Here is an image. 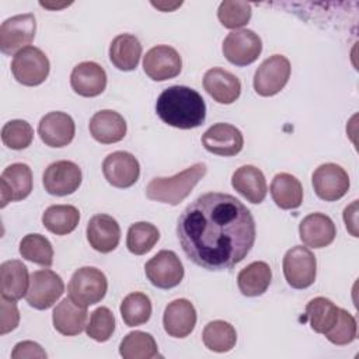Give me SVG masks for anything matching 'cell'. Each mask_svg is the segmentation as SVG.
Instances as JSON below:
<instances>
[{"label":"cell","mask_w":359,"mask_h":359,"mask_svg":"<svg viewBox=\"0 0 359 359\" xmlns=\"http://www.w3.org/2000/svg\"><path fill=\"white\" fill-rule=\"evenodd\" d=\"M299 234L303 244L311 248H324L330 245L335 236L337 229L332 219L324 213H310L299 224Z\"/></svg>","instance_id":"21"},{"label":"cell","mask_w":359,"mask_h":359,"mask_svg":"<svg viewBox=\"0 0 359 359\" xmlns=\"http://www.w3.org/2000/svg\"><path fill=\"white\" fill-rule=\"evenodd\" d=\"M32 191V171L28 164L14 163L0 177V206L25 199Z\"/></svg>","instance_id":"15"},{"label":"cell","mask_w":359,"mask_h":359,"mask_svg":"<svg viewBox=\"0 0 359 359\" xmlns=\"http://www.w3.org/2000/svg\"><path fill=\"white\" fill-rule=\"evenodd\" d=\"M196 324V310L187 299H177L167 304L163 314L164 331L174 338L188 337Z\"/></svg>","instance_id":"20"},{"label":"cell","mask_w":359,"mask_h":359,"mask_svg":"<svg viewBox=\"0 0 359 359\" xmlns=\"http://www.w3.org/2000/svg\"><path fill=\"white\" fill-rule=\"evenodd\" d=\"M156 112L160 119L178 129H194L203 123L206 105L202 95L187 86H171L157 98Z\"/></svg>","instance_id":"2"},{"label":"cell","mask_w":359,"mask_h":359,"mask_svg":"<svg viewBox=\"0 0 359 359\" xmlns=\"http://www.w3.org/2000/svg\"><path fill=\"white\" fill-rule=\"evenodd\" d=\"M222 52L231 65L247 66L254 63L261 55L262 42L251 29H236L224 38Z\"/></svg>","instance_id":"11"},{"label":"cell","mask_w":359,"mask_h":359,"mask_svg":"<svg viewBox=\"0 0 359 359\" xmlns=\"http://www.w3.org/2000/svg\"><path fill=\"white\" fill-rule=\"evenodd\" d=\"M142 56V45L132 34L115 36L109 45V60L122 72H130L137 67Z\"/></svg>","instance_id":"28"},{"label":"cell","mask_w":359,"mask_h":359,"mask_svg":"<svg viewBox=\"0 0 359 359\" xmlns=\"http://www.w3.org/2000/svg\"><path fill=\"white\" fill-rule=\"evenodd\" d=\"M202 339L208 349L224 353L234 348L237 342V332L230 323L223 320H215L205 325Z\"/></svg>","instance_id":"32"},{"label":"cell","mask_w":359,"mask_h":359,"mask_svg":"<svg viewBox=\"0 0 359 359\" xmlns=\"http://www.w3.org/2000/svg\"><path fill=\"white\" fill-rule=\"evenodd\" d=\"M121 316L128 327L142 325L151 316V302L142 292L129 293L121 303Z\"/></svg>","instance_id":"36"},{"label":"cell","mask_w":359,"mask_h":359,"mask_svg":"<svg viewBox=\"0 0 359 359\" xmlns=\"http://www.w3.org/2000/svg\"><path fill=\"white\" fill-rule=\"evenodd\" d=\"M311 182L317 196L327 202L341 199L351 185L348 172L334 163L318 165L311 175Z\"/></svg>","instance_id":"12"},{"label":"cell","mask_w":359,"mask_h":359,"mask_svg":"<svg viewBox=\"0 0 359 359\" xmlns=\"http://www.w3.org/2000/svg\"><path fill=\"white\" fill-rule=\"evenodd\" d=\"M107 276L95 266L79 268L72 275L67 286L69 297L84 307L101 302L107 293Z\"/></svg>","instance_id":"4"},{"label":"cell","mask_w":359,"mask_h":359,"mask_svg":"<svg viewBox=\"0 0 359 359\" xmlns=\"http://www.w3.org/2000/svg\"><path fill=\"white\" fill-rule=\"evenodd\" d=\"M272 271L264 261H255L243 268L237 275L240 292L247 297L261 296L271 285Z\"/></svg>","instance_id":"30"},{"label":"cell","mask_w":359,"mask_h":359,"mask_svg":"<svg viewBox=\"0 0 359 359\" xmlns=\"http://www.w3.org/2000/svg\"><path fill=\"white\" fill-rule=\"evenodd\" d=\"M203 88L219 104H233L241 93L240 80L222 67H212L203 76Z\"/></svg>","instance_id":"23"},{"label":"cell","mask_w":359,"mask_h":359,"mask_svg":"<svg viewBox=\"0 0 359 359\" xmlns=\"http://www.w3.org/2000/svg\"><path fill=\"white\" fill-rule=\"evenodd\" d=\"M233 188L251 203H261L266 196V181L264 172L255 165H241L233 172Z\"/></svg>","instance_id":"27"},{"label":"cell","mask_w":359,"mask_h":359,"mask_svg":"<svg viewBox=\"0 0 359 359\" xmlns=\"http://www.w3.org/2000/svg\"><path fill=\"white\" fill-rule=\"evenodd\" d=\"M70 86L81 97H97L107 87V73L95 62H81L70 74Z\"/></svg>","instance_id":"22"},{"label":"cell","mask_w":359,"mask_h":359,"mask_svg":"<svg viewBox=\"0 0 359 359\" xmlns=\"http://www.w3.org/2000/svg\"><path fill=\"white\" fill-rule=\"evenodd\" d=\"M46 352L42 349V346L34 341H22L18 342L13 352V359H32V358H46Z\"/></svg>","instance_id":"43"},{"label":"cell","mask_w":359,"mask_h":359,"mask_svg":"<svg viewBox=\"0 0 359 359\" xmlns=\"http://www.w3.org/2000/svg\"><path fill=\"white\" fill-rule=\"evenodd\" d=\"M290 77V62L283 55H272L261 63L254 74V90L262 97L278 94Z\"/></svg>","instance_id":"9"},{"label":"cell","mask_w":359,"mask_h":359,"mask_svg":"<svg viewBox=\"0 0 359 359\" xmlns=\"http://www.w3.org/2000/svg\"><path fill=\"white\" fill-rule=\"evenodd\" d=\"M87 307L77 304L70 297H66L53 309V327L62 335H79L87 325Z\"/></svg>","instance_id":"25"},{"label":"cell","mask_w":359,"mask_h":359,"mask_svg":"<svg viewBox=\"0 0 359 359\" xmlns=\"http://www.w3.org/2000/svg\"><path fill=\"white\" fill-rule=\"evenodd\" d=\"M63 292L65 283L56 272L50 269H39L29 276L25 300L36 310H46L60 299Z\"/></svg>","instance_id":"7"},{"label":"cell","mask_w":359,"mask_h":359,"mask_svg":"<svg viewBox=\"0 0 359 359\" xmlns=\"http://www.w3.org/2000/svg\"><path fill=\"white\" fill-rule=\"evenodd\" d=\"M160 238L157 227L149 222L133 223L126 236V247L135 255H143L149 252Z\"/></svg>","instance_id":"37"},{"label":"cell","mask_w":359,"mask_h":359,"mask_svg":"<svg viewBox=\"0 0 359 359\" xmlns=\"http://www.w3.org/2000/svg\"><path fill=\"white\" fill-rule=\"evenodd\" d=\"M102 174L112 187L129 188L139 180L140 165L133 154L128 151H114L105 157Z\"/></svg>","instance_id":"17"},{"label":"cell","mask_w":359,"mask_h":359,"mask_svg":"<svg viewBox=\"0 0 359 359\" xmlns=\"http://www.w3.org/2000/svg\"><path fill=\"white\" fill-rule=\"evenodd\" d=\"M356 217H358V201H353L344 210V222L346 224L348 231L353 237H358V222H356Z\"/></svg>","instance_id":"44"},{"label":"cell","mask_w":359,"mask_h":359,"mask_svg":"<svg viewBox=\"0 0 359 359\" xmlns=\"http://www.w3.org/2000/svg\"><path fill=\"white\" fill-rule=\"evenodd\" d=\"M182 69L180 53L168 45H157L146 52L143 57V70L154 81L174 79Z\"/></svg>","instance_id":"14"},{"label":"cell","mask_w":359,"mask_h":359,"mask_svg":"<svg viewBox=\"0 0 359 359\" xmlns=\"http://www.w3.org/2000/svg\"><path fill=\"white\" fill-rule=\"evenodd\" d=\"M20 254L24 259L41 266H50L53 264V247L50 241L38 233L27 234L20 241Z\"/></svg>","instance_id":"35"},{"label":"cell","mask_w":359,"mask_h":359,"mask_svg":"<svg viewBox=\"0 0 359 359\" xmlns=\"http://www.w3.org/2000/svg\"><path fill=\"white\" fill-rule=\"evenodd\" d=\"M42 182L49 195L66 196L79 189L81 184V170L73 161L59 160L46 167Z\"/></svg>","instance_id":"13"},{"label":"cell","mask_w":359,"mask_h":359,"mask_svg":"<svg viewBox=\"0 0 359 359\" xmlns=\"http://www.w3.org/2000/svg\"><path fill=\"white\" fill-rule=\"evenodd\" d=\"M76 133L73 118L60 111H53L41 118L38 123V135L49 147L67 146Z\"/></svg>","instance_id":"18"},{"label":"cell","mask_w":359,"mask_h":359,"mask_svg":"<svg viewBox=\"0 0 359 359\" xmlns=\"http://www.w3.org/2000/svg\"><path fill=\"white\" fill-rule=\"evenodd\" d=\"M88 129L97 142L112 144L125 137L128 128L126 121L121 114L112 109H101L91 116Z\"/></svg>","instance_id":"24"},{"label":"cell","mask_w":359,"mask_h":359,"mask_svg":"<svg viewBox=\"0 0 359 359\" xmlns=\"http://www.w3.org/2000/svg\"><path fill=\"white\" fill-rule=\"evenodd\" d=\"M182 3L180 1V3H172V4H167V3H154V1H151V6H154L156 8H158V10H161V11H172V10H175L177 7H180Z\"/></svg>","instance_id":"45"},{"label":"cell","mask_w":359,"mask_h":359,"mask_svg":"<svg viewBox=\"0 0 359 359\" xmlns=\"http://www.w3.org/2000/svg\"><path fill=\"white\" fill-rule=\"evenodd\" d=\"M150 283L158 289H172L184 278V266L174 251L163 250L150 258L144 265Z\"/></svg>","instance_id":"10"},{"label":"cell","mask_w":359,"mask_h":359,"mask_svg":"<svg viewBox=\"0 0 359 359\" xmlns=\"http://www.w3.org/2000/svg\"><path fill=\"white\" fill-rule=\"evenodd\" d=\"M80 220V212L73 205H52L42 215V224L56 236L72 233Z\"/></svg>","instance_id":"31"},{"label":"cell","mask_w":359,"mask_h":359,"mask_svg":"<svg viewBox=\"0 0 359 359\" xmlns=\"http://www.w3.org/2000/svg\"><path fill=\"white\" fill-rule=\"evenodd\" d=\"M36 31L34 14H18L7 18L0 27V50L4 55H15L29 46Z\"/></svg>","instance_id":"8"},{"label":"cell","mask_w":359,"mask_h":359,"mask_svg":"<svg viewBox=\"0 0 359 359\" xmlns=\"http://www.w3.org/2000/svg\"><path fill=\"white\" fill-rule=\"evenodd\" d=\"M29 286L28 268L18 259H8L0 265L1 297L20 300L27 294Z\"/></svg>","instance_id":"26"},{"label":"cell","mask_w":359,"mask_h":359,"mask_svg":"<svg viewBox=\"0 0 359 359\" xmlns=\"http://www.w3.org/2000/svg\"><path fill=\"white\" fill-rule=\"evenodd\" d=\"M338 310L330 299L314 297L306 306V317L310 327L317 334H325L335 323L338 317Z\"/></svg>","instance_id":"33"},{"label":"cell","mask_w":359,"mask_h":359,"mask_svg":"<svg viewBox=\"0 0 359 359\" xmlns=\"http://www.w3.org/2000/svg\"><path fill=\"white\" fill-rule=\"evenodd\" d=\"M217 18L224 28H229V29L241 28L251 18V4L247 1L224 0L219 6Z\"/></svg>","instance_id":"38"},{"label":"cell","mask_w":359,"mask_h":359,"mask_svg":"<svg viewBox=\"0 0 359 359\" xmlns=\"http://www.w3.org/2000/svg\"><path fill=\"white\" fill-rule=\"evenodd\" d=\"M34 139L32 126L24 119H13L1 128L3 143L13 150L27 149Z\"/></svg>","instance_id":"39"},{"label":"cell","mask_w":359,"mask_h":359,"mask_svg":"<svg viewBox=\"0 0 359 359\" xmlns=\"http://www.w3.org/2000/svg\"><path fill=\"white\" fill-rule=\"evenodd\" d=\"M203 147L216 156L231 157L241 151L244 137L240 129L230 123H215L202 135Z\"/></svg>","instance_id":"16"},{"label":"cell","mask_w":359,"mask_h":359,"mask_svg":"<svg viewBox=\"0 0 359 359\" xmlns=\"http://www.w3.org/2000/svg\"><path fill=\"white\" fill-rule=\"evenodd\" d=\"M119 355L123 359H151L158 355V348L149 332L133 331L122 339Z\"/></svg>","instance_id":"34"},{"label":"cell","mask_w":359,"mask_h":359,"mask_svg":"<svg viewBox=\"0 0 359 359\" xmlns=\"http://www.w3.org/2000/svg\"><path fill=\"white\" fill-rule=\"evenodd\" d=\"M115 331V317L108 307H98L90 314V320L86 325L87 335L97 341L105 342L108 341Z\"/></svg>","instance_id":"40"},{"label":"cell","mask_w":359,"mask_h":359,"mask_svg":"<svg viewBox=\"0 0 359 359\" xmlns=\"http://www.w3.org/2000/svg\"><path fill=\"white\" fill-rule=\"evenodd\" d=\"M0 334L6 335L7 332L17 328L20 323V311L14 300L6 297L0 299Z\"/></svg>","instance_id":"42"},{"label":"cell","mask_w":359,"mask_h":359,"mask_svg":"<svg viewBox=\"0 0 359 359\" xmlns=\"http://www.w3.org/2000/svg\"><path fill=\"white\" fill-rule=\"evenodd\" d=\"M178 241L185 255L208 271H224L241 262L255 243V222L236 196L208 192L181 213Z\"/></svg>","instance_id":"1"},{"label":"cell","mask_w":359,"mask_h":359,"mask_svg":"<svg viewBox=\"0 0 359 359\" xmlns=\"http://www.w3.org/2000/svg\"><path fill=\"white\" fill-rule=\"evenodd\" d=\"M206 174V164L196 163L172 177L153 178L146 187V196L151 201L178 205Z\"/></svg>","instance_id":"3"},{"label":"cell","mask_w":359,"mask_h":359,"mask_svg":"<svg viewBox=\"0 0 359 359\" xmlns=\"http://www.w3.org/2000/svg\"><path fill=\"white\" fill-rule=\"evenodd\" d=\"M283 273L289 286L306 289L311 286L317 275V261L314 254L303 245H294L283 257Z\"/></svg>","instance_id":"6"},{"label":"cell","mask_w":359,"mask_h":359,"mask_svg":"<svg viewBox=\"0 0 359 359\" xmlns=\"http://www.w3.org/2000/svg\"><path fill=\"white\" fill-rule=\"evenodd\" d=\"M356 330L355 317L349 311L339 309L334 325L324 335L334 345H348L356 338Z\"/></svg>","instance_id":"41"},{"label":"cell","mask_w":359,"mask_h":359,"mask_svg":"<svg viewBox=\"0 0 359 359\" xmlns=\"http://www.w3.org/2000/svg\"><path fill=\"white\" fill-rule=\"evenodd\" d=\"M271 196L278 208L296 209L303 202V187L294 175L279 172L271 182Z\"/></svg>","instance_id":"29"},{"label":"cell","mask_w":359,"mask_h":359,"mask_svg":"<svg viewBox=\"0 0 359 359\" xmlns=\"http://www.w3.org/2000/svg\"><path fill=\"white\" fill-rule=\"evenodd\" d=\"M48 56L35 46H27L17 52L11 62V72L14 79L28 87L42 84L49 74Z\"/></svg>","instance_id":"5"},{"label":"cell","mask_w":359,"mask_h":359,"mask_svg":"<svg viewBox=\"0 0 359 359\" xmlns=\"http://www.w3.org/2000/svg\"><path fill=\"white\" fill-rule=\"evenodd\" d=\"M86 233L90 245L102 254L114 251L121 240V227L118 222L105 213L93 216L87 224Z\"/></svg>","instance_id":"19"}]
</instances>
